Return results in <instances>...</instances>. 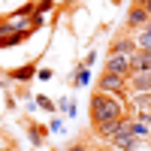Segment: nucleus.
Returning a JSON list of instances; mask_svg holds the SVG:
<instances>
[{"mask_svg": "<svg viewBox=\"0 0 151 151\" xmlns=\"http://www.w3.org/2000/svg\"><path fill=\"white\" fill-rule=\"evenodd\" d=\"M145 21H148L145 6H139V9H133V12H130V24H145Z\"/></svg>", "mask_w": 151, "mask_h": 151, "instance_id": "nucleus-6", "label": "nucleus"}, {"mask_svg": "<svg viewBox=\"0 0 151 151\" xmlns=\"http://www.w3.org/2000/svg\"><path fill=\"white\" fill-rule=\"evenodd\" d=\"M121 103L115 97H94V118H97V124H106V121H118L121 118Z\"/></svg>", "mask_w": 151, "mask_h": 151, "instance_id": "nucleus-1", "label": "nucleus"}, {"mask_svg": "<svg viewBox=\"0 0 151 151\" xmlns=\"http://www.w3.org/2000/svg\"><path fill=\"white\" fill-rule=\"evenodd\" d=\"M130 136H133L136 142H139V139H145V136H148V124H145V121H136V124H130Z\"/></svg>", "mask_w": 151, "mask_h": 151, "instance_id": "nucleus-5", "label": "nucleus"}, {"mask_svg": "<svg viewBox=\"0 0 151 151\" xmlns=\"http://www.w3.org/2000/svg\"><path fill=\"white\" fill-rule=\"evenodd\" d=\"M127 67H130V58H124V55H118V52H112V60H109V73H112V76H121V79H124Z\"/></svg>", "mask_w": 151, "mask_h": 151, "instance_id": "nucleus-2", "label": "nucleus"}, {"mask_svg": "<svg viewBox=\"0 0 151 151\" xmlns=\"http://www.w3.org/2000/svg\"><path fill=\"white\" fill-rule=\"evenodd\" d=\"M139 48H142V52H148V30L139 33Z\"/></svg>", "mask_w": 151, "mask_h": 151, "instance_id": "nucleus-8", "label": "nucleus"}, {"mask_svg": "<svg viewBox=\"0 0 151 151\" xmlns=\"http://www.w3.org/2000/svg\"><path fill=\"white\" fill-rule=\"evenodd\" d=\"M100 88H103V91H121V88H124V79H121V76L106 73L103 79H100Z\"/></svg>", "mask_w": 151, "mask_h": 151, "instance_id": "nucleus-3", "label": "nucleus"}, {"mask_svg": "<svg viewBox=\"0 0 151 151\" xmlns=\"http://www.w3.org/2000/svg\"><path fill=\"white\" fill-rule=\"evenodd\" d=\"M67 151H85V145H73V148H67Z\"/></svg>", "mask_w": 151, "mask_h": 151, "instance_id": "nucleus-9", "label": "nucleus"}, {"mask_svg": "<svg viewBox=\"0 0 151 151\" xmlns=\"http://www.w3.org/2000/svg\"><path fill=\"white\" fill-rule=\"evenodd\" d=\"M130 67H133L136 73H148V67H151L148 52H142V55H130Z\"/></svg>", "mask_w": 151, "mask_h": 151, "instance_id": "nucleus-4", "label": "nucleus"}, {"mask_svg": "<svg viewBox=\"0 0 151 151\" xmlns=\"http://www.w3.org/2000/svg\"><path fill=\"white\" fill-rule=\"evenodd\" d=\"M136 88L142 94H148V73H136Z\"/></svg>", "mask_w": 151, "mask_h": 151, "instance_id": "nucleus-7", "label": "nucleus"}]
</instances>
